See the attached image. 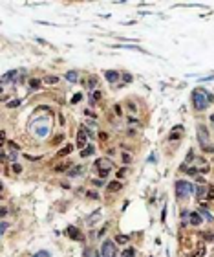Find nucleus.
<instances>
[{"label":"nucleus","mask_w":214,"mask_h":257,"mask_svg":"<svg viewBox=\"0 0 214 257\" xmlns=\"http://www.w3.org/2000/svg\"><path fill=\"white\" fill-rule=\"evenodd\" d=\"M210 101H212V95L209 92H205L203 88H196L192 92V105H194L196 110H205Z\"/></svg>","instance_id":"f257e3e1"},{"label":"nucleus","mask_w":214,"mask_h":257,"mask_svg":"<svg viewBox=\"0 0 214 257\" xmlns=\"http://www.w3.org/2000/svg\"><path fill=\"white\" fill-rule=\"evenodd\" d=\"M194 189H196V186L189 184V182H185V180H178V182H176V197H178L179 200H183L185 197H189Z\"/></svg>","instance_id":"f03ea898"},{"label":"nucleus","mask_w":214,"mask_h":257,"mask_svg":"<svg viewBox=\"0 0 214 257\" xmlns=\"http://www.w3.org/2000/svg\"><path fill=\"white\" fill-rule=\"evenodd\" d=\"M101 255L103 257H117V248L112 241H104L101 246Z\"/></svg>","instance_id":"7ed1b4c3"},{"label":"nucleus","mask_w":214,"mask_h":257,"mask_svg":"<svg viewBox=\"0 0 214 257\" xmlns=\"http://www.w3.org/2000/svg\"><path fill=\"white\" fill-rule=\"evenodd\" d=\"M198 138H199L201 147H209V132L205 127H201V125L198 127Z\"/></svg>","instance_id":"20e7f679"},{"label":"nucleus","mask_w":214,"mask_h":257,"mask_svg":"<svg viewBox=\"0 0 214 257\" xmlns=\"http://www.w3.org/2000/svg\"><path fill=\"white\" fill-rule=\"evenodd\" d=\"M66 235L70 239H73V241H84V235L81 233V230H77L75 226H70L68 230H66Z\"/></svg>","instance_id":"39448f33"},{"label":"nucleus","mask_w":214,"mask_h":257,"mask_svg":"<svg viewBox=\"0 0 214 257\" xmlns=\"http://www.w3.org/2000/svg\"><path fill=\"white\" fill-rule=\"evenodd\" d=\"M95 167H97L99 171H112V162L110 160H106V158H99L97 162H95Z\"/></svg>","instance_id":"423d86ee"},{"label":"nucleus","mask_w":214,"mask_h":257,"mask_svg":"<svg viewBox=\"0 0 214 257\" xmlns=\"http://www.w3.org/2000/svg\"><path fill=\"white\" fill-rule=\"evenodd\" d=\"M181 136H183V127H181V125H176V127L172 128V132H170V142L179 140Z\"/></svg>","instance_id":"0eeeda50"},{"label":"nucleus","mask_w":214,"mask_h":257,"mask_svg":"<svg viewBox=\"0 0 214 257\" xmlns=\"http://www.w3.org/2000/svg\"><path fill=\"white\" fill-rule=\"evenodd\" d=\"M104 77L108 83H117V79H119V72H114V70H106L104 72Z\"/></svg>","instance_id":"6e6552de"},{"label":"nucleus","mask_w":214,"mask_h":257,"mask_svg":"<svg viewBox=\"0 0 214 257\" xmlns=\"http://www.w3.org/2000/svg\"><path fill=\"white\" fill-rule=\"evenodd\" d=\"M15 77H17V70H9V72H6L4 76H2V84H6V83H9V81H15Z\"/></svg>","instance_id":"1a4fd4ad"},{"label":"nucleus","mask_w":214,"mask_h":257,"mask_svg":"<svg viewBox=\"0 0 214 257\" xmlns=\"http://www.w3.org/2000/svg\"><path fill=\"white\" fill-rule=\"evenodd\" d=\"M205 195H207L205 184H203V186H196V198H198V200H203V198H205Z\"/></svg>","instance_id":"9d476101"},{"label":"nucleus","mask_w":214,"mask_h":257,"mask_svg":"<svg viewBox=\"0 0 214 257\" xmlns=\"http://www.w3.org/2000/svg\"><path fill=\"white\" fill-rule=\"evenodd\" d=\"M189 220H190L192 226H199V224H201V217H199V213H190Z\"/></svg>","instance_id":"9b49d317"},{"label":"nucleus","mask_w":214,"mask_h":257,"mask_svg":"<svg viewBox=\"0 0 214 257\" xmlns=\"http://www.w3.org/2000/svg\"><path fill=\"white\" fill-rule=\"evenodd\" d=\"M71 167V164L70 162H60V164H57L55 165V171H57V173H64V171H68Z\"/></svg>","instance_id":"f8f14e48"},{"label":"nucleus","mask_w":214,"mask_h":257,"mask_svg":"<svg viewBox=\"0 0 214 257\" xmlns=\"http://www.w3.org/2000/svg\"><path fill=\"white\" fill-rule=\"evenodd\" d=\"M77 145H79V147H84V145H86V131H79V136H77Z\"/></svg>","instance_id":"ddd939ff"},{"label":"nucleus","mask_w":214,"mask_h":257,"mask_svg":"<svg viewBox=\"0 0 214 257\" xmlns=\"http://www.w3.org/2000/svg\"><path fill=\"white\" fill-rule=\"evenodd\" d=\"M123 186H121V182L119 180H114V182H110L108 184V191H119Z\"/></svg>","instance_id":"4468645a"},{"label":"nucleus","mask_w":214,"mask_h":257,"mask_svg":"<svg viewBox=\"0 0 214 257\" xmlns=\"http://www.w3.org/2000/svg\"><path fill=\"white\" fill-rule=\"evenodd\" d=\"M64 77H66L70 83H77V72H75V70H71V72H66V76H64Z\"/></svg>","instance_id":"2eb2a0df"},{"label":"nucleus","mask_w":214,"mask_h":257,"mask_svg":"<svg viewBox=\"0 0 214 257\" xmlns=\"http://www.w3.org/2000/svg\"><path fill=\"white\" fill-rule=\"evenodd\" d=\"M73 151V147L71 145H66V147H62L60 151H57V156H66V154H70Z\"/></svg>","instance_id":"dca6fc26"},{"label":"nucleus","mask_w":214,"mask_h":257,"mask_svg":"<svg viewBox=\"0 0 214 257\" xmlns=\"http://www.w3.org/2000/svg\"><path fill=\"white\" fill-rule=\"evenodd\" d=\"M128 241H130L128 235H115V242H117V244H126Z\"/></svg>","instance_id":"f3484780"},{"label":"nucleus","mask_w":214,"mask_h":257,"mask_svg":"<svg viewBox=\"0 0 214 257\" xmlns=\"http://www.w3.org/2000/svg\"><path fill=\"white\" fill-rule=\"evenodd\" d=\"M205 255V246H199L194 253H189V257H203Z\"/></svg>","instance_id":"a211bd4d"},{"label":"nucleus","mask_w":214,"mask_h":257,"mask_svg":"<svg viewBox=\"0 0 214 257\" xmlns=\"http://www.w3.org/2000/svg\"><path fill=\"white\" fill-rule=\"evenodd\" d=\"M93 151H95V149H93L92 145H88L86 149H82V153H81V156H82V158H86V156H90V154H93Z\"/></svg>","instance_id":"6ab92c4d"},{"label":"nucleus","mask_w":214,"mask_h":257,"mask_svg":"<svg viewBox=\"0 0 214 257\" xmlns=\"http://www.w3.org/2000/svg\"><path fill=\"white\" fill-rule=\"evenodd\" d=\"M44 83H48V84H55V83H59V77H55V76H46V77H44Z\"/></svg>","instance_id":"aec40b11"},{"label":"nucleus","mask_w":214,"mask_h":257,"mask_svg":"<svg viewBox=\"0 0 214 257\" xmlns=\"http://www.w3.org/2000/svg\"><path fill=\"white\" fill-rule=\"evenodd\" d=\"M99 217H101V209H97V211H93V215H92V217L88 219V224H93V222L97 220Z\"/></svg>","instance_id":"412c9836"},{"label":"nucleus","mask_w":214,"mask_h":257,"mask_svg":"<svg viewBox=\"0 0 214 257\" xmlns=\"http://www.w3.org/2000/svg\"><path fill=\"white\" fill-rule=\"evenodd\" d=\"M40 83H42L40 79H31V81H29V87H31V88H39Z\"/></svg>","instance_id":"4be33fe9"},{"label":"nucleus","mask_w":214,"mask_h":257,"mask_svg":"<svg viewBox=\"0 0 214 257\" xmlns=\"http://www.w3.org/2000/svg\"><path fill=\"white\" fill-rule=\"evenodd\" d=\"M134 255H135V253H134V250H132V248H126V250L121 253V257H134Z\"/></svg>","instance_id":"5701e85b"},{"label":"nucleus","mask_w":214,"mask_h":257,"mask_svg":"<svg viewBox=\"0 0 214 257\" xmlns=\"http://www.w3.org/2000/svg\"><path fill=\"white\" fill-rule=\"evenodd\" d=\"M207 200H214V186L209 187V191H207Z\"/></svg>","instance_id":"b1692460"},{"label":"nucleus","mask_w":214,"mask_h":257,"mask_svg":"<svg viewBox=\"0 0 214 257\" xmlns=\"http://www.w3.org/2000/svg\"><path fill=\"white\" fill-rule=\"evenodd\" d=\"M33 257H51V255H49V252H46V250H42V252H37V253H35Z\"/></svg>","instance_id":"393cba45"},{"label":"nucleus","mask_w":214,"mask_h":257,"mask_svg":"<svg viewBox=\"0 0 214 257\" xmlns=\"http://www.w3.org/2000/svg\"><path fill=\"white\" fill-rule=\"evenodd\" d=\"M123 81L124 83H132V76L128 72H123Z\"/></svg>","instance_id":"a878e982"},{"label":"nucleus","mask_w":214,"mask_h":257,"mask_svg":"<svg viewBox=\"0 0 214 257\" xmlns=\"http://www.w3.org/2000/svg\"><path fill=\"white\" fill-rule=\"evenodd\" d=\"M123 162H124V164H130V162H132V156L128 154V153H123Z\"/></svg>","instance_id":"bb28decb"},{"label":"nucleus","mask_w":214,"mask_h":257,"mask_svg":"<svg viewBox=\"0 0 214 257\" xmlns=\"http://www.w3.org/2000/svg\"><path fill=\"white\" fill-rule=\"evenodd\" d=\"M81 171H82V167H75L73 171H70V175L71 176H77V175H81Z\"/></svg>","instance_id":"cd10ccee"},{"label":"nucleus","mask_w":214,"mask_h":257,"mask_svg":"<svg viewBox=\"0 0 214 257\" xmlns=\"http://www.w3.org/2000/svg\"><path fill=\"white\" fill-rule=\"evenodd\" d=\"M81 99H82V94H75V95L71 98V103H79Z\"/></svg>","instance_id":"c85d7f7f"},{"label":"nucleus","mask_w":214,"mask_h":257,"mask_svg":"<svg viewBox=\"0 0 214 257\" xmlns=\"http://www.w3.org/2000/svg\"><path fill=\"white\" fill-rule=\"evenodd\" d=\"M11 169H13V173H22V167H20L18 164H13V165H11Z\"/></svg>","instance_id":"c756f323"},{"label":"nucleus","mask_w":214,"mask_h":257,"mask_svg":"<svg viewBox=\"0 0 214 257\" xmlns=\"http://www.w3.org/2000/svg\"><path fill=\"white\" fill-rule=\"evenodd\" d=\"M95 84H97V79H95V77H92V79L88 81V87H90V88H95Z\"/></svg>","instance_id":"7c9ffc66"},{"label":"nucleus","mask_w":214,"mask_h":257,"mask_svg":"<svg viewBox=\"0 0 214 257\" xmlns=\"http://www.w3.org/2000/svg\"><path fill=\"white\" fill-rule=\"evenodd\" d=\"M18 105H20V101H18V99H15V101H9V103H7V106H11V109H13V106H18Z\"/></svg>","instance_id":"2f4dec72"},{"label":"nucleus","mask_w":214,"mask_h":257,"mask_svg":"<svg viewBox=\"0 0 214 257\" xmlns=\"http://www.w3.org/2000/svg\"><path fill=\"white\" fill-rule=\"evenodd\" d=\"M86 197H90V198H99L97 193H93V191H86Z\"/></svg>","instance_id":"473e14b6"},{"label":"nucleus","mask_w":214,"mask_h":257,"mask_svg":"<svg viewBox=\"0 0 214 257\" xmlns=\"http://www.w3.org/2000/svg\"><path fill=\"white\" fill-rule=\"evenodd\" d=\"M185 173H189V175H196V173H198V169H196V167H189V171H185Z\"/></svg>","instance_id":"72a5a7b5"},{"label":"nucleus","mask_w":214,"mask_h":257,"mask_svg":"<svg viewBox=\"0 0 214 257\" xmlns=\"http://www.w3.org/2000/svg\"><path fill=\"white\" fill-rule=\"evenodd\" d=\"M114 112H115L117 116H121V106H119V105H115V106H114Z\"/></svg>","instance_id":"f704fd0d"},{"label":"nucleus","mask_w":214,"mask_h":257,"mask_svg":"<svg viewBox=\"0 0 214 257\" xmlns=\"http://www.w3.org/2000/svg\"><path fill=\"white\" fill-rule=\"evenodd\" d=\"M101 99V92H93V101H99Z\"/></svg>","instance_id":"c9c22d12"},{"label":"nucleus","mask_w":214,"mask_h":257,"mask_svg":"<svg viewBox=\"0 0 214 257\" xmlns=\"http://www.w3.org/2000/svg\"><path fill=\"white\" fill-rule=\"evenodd\" d=\"M99 176H101V180L106 178V176H108V171H99Z\"/></svg>","instance_id":"e433bc0d"},{"label":"nucleus","mask_w":214,"mask_h":257,"mask_svg":"<svg viewBox=\"0 0 214 257\" xmlns=\"http://www.w3.org/2000/svg\"><path fill=\"white\" fill-rule=\"evenodd\" d=\"M124 173H126V169H121V171H117V176H119V178H123V176H124Z\"/></svg>","instance_id":"4c0bfd02"},{"label":"nucleus","mask_w":214,"mask_h":257,"mask_svg":"<svg viewBox=\"0 0 214 257\" xmlns=\"http://www.w3.org/2000/svg\"><path fill=\"white\" fill-rule=\"evenodd\" d=\"M9 158H11L13 164H17V153H11V156H9Z\"/></svg>","instance_id":"58836bf2"},{"label":"nucleus","mask_w":214,"mask_h":257,"mask_svg":"<svg viewBox=\"0 0 214 257\" xmlns=\"http://www.w3.org/2000/svg\"><path fill=\"white\" fill-rule=\"evenodd\" d=\"M0 228H2V230H0V231H2V233H4V231L7 230V222H2V226H0Z\"/></svg>","instance_id":"ea45409f"},{"label":"nucleus","mask_w":214,"mask_h":257,"mask_svg":"<svg viewBox=\"0 0 214 257\" xmlns=\"http://www.w3.org/2000/svg\"><path fill=\"white\" fill-rule=\"evenodd\" d=\"M9 145H11V149H15V151H18V149H20V147H18L17 143H13V142H9Z\"/></svg>","instance_id":"a19ab883"},{"label":"nucleus","mask_w":214,"mask_h":257,"mask_svg":"<svg viewBox=\"0 0 214 257\" xmlns=\"http://www.w3.org/2000/svg\"><path fill=\"white\" fill-rule=\"evenodd\" d=\"M92 184H95V186H103V180H92Z\"/></svg>","instance_id":"79ce46f5"},{"label":"nucleus","mask_w":214,"mask_h":257,"mask_svg":"<svg viewBox=\"0 0 214 257\" xmlns=\"http://www.w3.org/2000/svg\"><path fill=\"white\" fill-rule=\"evenodd\" d=\"M60 140H62V136H60V134H59V136H57V138H55V140H53V143H60Z\"/></svg>","instance_id":"37998d69"},{"label":"nucleus","mask_w":214,"mask_h":257,"mask_svg":"<svg viewBox=\"0 0 214 257\" xmlns=\"http://www.w3.org/2000/svg\"><path fill=\"white\" fill-rule=\"evenodd\" d=\"M26 158H28V160H39L40 156H29V154H26Z\"/></svg>","instance_id":"c03bdc74"},{"label":"nucleus","mask_w":214,"mask_h":257,"mask_svg":"<svg viewBox=\"0 0 214 257\" xmlns=\"http://www.w3.org/2000/svg\"><path fill=\"white\" fill-rule=\"evenodd\" d=\"M84 112H86V116H92V117H95V114H93L92 110H84Z\"/></svg>","instance_id":"a18cd8bd"},{"label":"nucleus","mask_w":214,"mask_h":257,"mask_svg":"<svg viewBox=\"0 0 214 257\" xmlns=\"http://www.w3.org/2000/svg\"><path fill=\"white\" fill-rule=\"evenodd\" d=\"M210 121H214V114H212V116H210Z\"/></svg>","instance_id":"49530a36"},{"label":"nucleus","mask_w":214,"mask_h":257,"mask_svg":"<svg viewBox=\"0 0 214 257\" xmlns=\"http://www.w3.org/2000/svg\"><path fill=\"white\" fill-rule=\"evenodd\" d=\"M95 257H99V255H97V253H95Z\"/></svg>","instance_id":"de8ad7c7"}]
</instances>
